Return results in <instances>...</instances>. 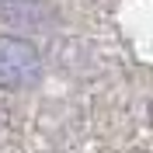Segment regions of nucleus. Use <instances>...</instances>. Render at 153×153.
Returning a JSON list of instances; mask_svg holds the SVG:
<instances>
[{
  "mask_svg": "<svg viewBox=\"0 0 153 153\" xmlns=\"http://www.w3.org/2000/svg\"><path fill=\"white\" fill-rule=\"evenodd\" d=\"M42 80V56L28 38L0 35V87L28 91Z\"/></svg>",
  "mask_w": 153,
  "mask_h": 153,
  "instance_id": "f257e3e1",
  "label": "nucleus"
}]
</instances>
